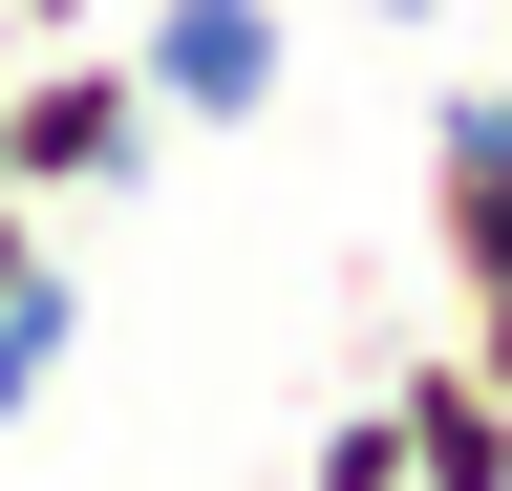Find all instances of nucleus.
Wrapping results in <instances>:
<instances>
[{
    "mask_svg": "<svg viewBox=\"0 0 512 491\" xmlns=\"http://www.w3.org/2000/svg\"><path fill=\"white\" fill-rule=\"evenodd\" d=\"M0 65H22V22H0Z\"/></svg>",
    "mask_w": 512,
    "mask_h": 491,
    "instance_id": "obj_10",
    "label": "nucleus"
},
{
    "mask_svg": "<svg viewBox=\"0 0 512 491\" xmlns=\"http://www.w3.org/2000/svg\"><path fill=\"white\" fill-rule=\"evenodd\" d=\"M320 491H406V427H384V406H342V427H320Z\"/></svg>",
    "mask_w": 512,
    "mask_h": 491,
    "instance_id": "obj_6",
    "label": "nucleus"
},
{
    "mask_svg": "<svg viewBox=\"0 0 512 491\" xmlns=\"http://www.w3.org/2000/svg\"><path fill=\"white\" fill-rule=\"evenodd\" d=\"M128 107L150 129H256L278 107V0H150L128 22Z\"/></svg>",
    "mask_w": 512,
    "mask_h": 491,
    "instance_id": "obj_2",
    "label": "nucleus"
},
{
    "mask_svg": "<svg viewBox=\"0 0 512 491\" xmlns=\"http://www.w3.org/2000/svg\"><path fill=\"white\" fill-rule=\"evenodd\" d=\"M171 129L128 107V43H22L0 65V171L22 193H107V171H150Z\"/></svg>",
    "mask_w": 512,
    "mask_h": 491,
    "instance_id": "obj_1",
    "label": "nucleus"
},
{
    "mask_svg": "<svg viewBox=\"0 0 512 491\" xmlns=\"http://www.w3.org/2000/svg\"><path fill=\"white\" fill-rule=\"evenodd\" d=\"M384 427H406V491H512V406L470 385V342H427L384 385Z\"/></svg>",
    "mask_w": 512,
    "mask_h": 491,
    "instance_id": "obj_4",
    "label": "nucleus"
},
{
    "mask_svg": "<svg viewBox=\"0 0 512 491\" xmlns=\"http://www.w3.org/2000/svg\"><path fill=\"white\" fill-rule=\"evenodd\" d=\"M470 385H491V406H512V278H491V299H470Z\"/></svg>",
    "mask_w": 512,
    "mask_h": 491,
    "instance_id": "obj_7",
    "label": "nucleus"
},
{
    "mask_svg": "<svg viewBox=\"0 0 512 491\" xmlns=\"http://www.w3.org/2000/svg\"><path fill=\"white\" fill-rule=\"evenodd\" d=\"M64 342H86V299H64V257H43L22 299H0V427H22V406L64 385Z\"/></svg>",
    "mask_w": 512,
    "mask_h": 491,
    "instance_id": "obj_5",
    "label": "nucleus"
},
{
    "mask_svg": "<svg viewBox=\"0 0 512 491\" xmlns=\"http://www.w3.org/2000/svg\"><path fill=\"white\" fill-rule=\"evenodd\" d=\"M0 22H22V43H86V22H107V0H0Z\"/></svg>",
    "mask_w": 512,
    "mask_h": 491,
    "instance_id": "obj_9",
    "label": "nucleus"
},
{
    "mask_svg": "<svg viewBox=\"0 0 512 491\" xmlns=\"http://www.w3.org/2000/svg\"><path fill=\"white\" fill-rule=\"evenodd\" d=\"M0 193H22V171H0Z\"/></svg>",
    "mask_w": 512,
    "mask_h": 491,
    "instance_id": "obj_12",
    "label": "nucleus"
},
{
    "mask_svg": "<svg viewBox=\"0 0 512 491\" xmlns=\"http://www.w3.org/2000/svg\"><path fill=\"white\" fill-rule=\"evenodd\" d=\"M43 278V193H0V299H22Z\"/></svg>",
    "mask_w": 512,
    "mask_h": 491,
    "instance_id": "obj_8",
    "label": "nucleus"
},
{
    "mask_svg": "<svg viewBox=\"0 0 512 491\" xmlns=\"http://www.w3.org/2000/svg\"><path fill=\"white\" fill-rule=\"evenodd\" d=\"M427 257H448V299L512 278V107H491V86L427 107Z\"/></svg>",
    "mask_w": 512,
    "mask_h": 491,
    "instance_id": "obj_3",
    "label": "nucleus"
},
{
    "mask_svg": "<svg viewBox=\"0 0 512 491\" xmlns=\"http://www.w3.org/2000/svg\"><path fill=\"white\" fill-rule=\"evenodd\" d=\"M491 107H512V65H491Z\"/></svg>",
    "mask_w": 512,
    "mask_h": 491,
    "instance_id": "obj_11",
    "label": "nucleus"
}]
</instances>
